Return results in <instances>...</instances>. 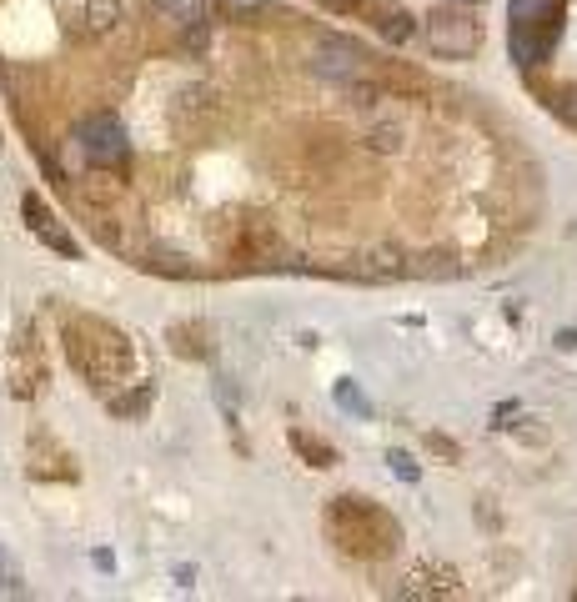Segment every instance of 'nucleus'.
I'll return each mask as SVG.
<instances>
[{
	"label": "nucleus",
	"mask_w": 577,
	"mask_h": 602,
	"mask_svg": "<svg viewBox=\"0 0 577 602\" xmlns=\"http://www.w3.org/2000/svg\"><path fill=\"white\" fill-rule=\"evenodd\" d=\"M392 46H402V41H412V31H417V21L402 11V6H387V0H367V11H362Z\"/></svg>",
	"instance_id": "obj_9"
},
{
	"label": "nucleus",
	"mask_w": 577,
	"mask_h": 602,
	"mask_svg": "<svg viewBox=\"0 0 577 602\" xmlns=\"http://www.w3.org/2000/svg\"><path fill=\"white\" fill-rule=\"evenodd\" d=\"M557 116H562L567 126H577V91H567V96H557Z\"/></svg>",
	"instance_id": "obj_16"
},
{
	"label": "nucleus",
	"mask_w": 577,
	"mask_h": 602,
	"mask_svg": "<svg viewBox=\"0 0 577 602\" xmlns=\"http://www.w3.org/2000/svg\"><path fill=\"white\" fill-rule=\"evenodd\" d=\"M41 382H46V367H41L36 327H21L16 342H11V392H16V397H36Z\"/></svg>",
	"instance_id": "obj_5"
},
{
	"label": "nucleus",
	"mask_w": 577,
	"mask_h": 602,
	"mask_svg": "<svg viewBox=\"0 0 577 602\" xmlns=\"http://www.w3.org/2000/svg\"><path fill=\"white\" fill-rule=\"evenodd\" d=\"M392 467L407 477V482H417V467H412V457H402V452H392Z\"/></svg>",
	"instance_id": "obj_18"
},
{
	"label": "nucleus",
	"mask_w": 577,
	"mask_h": 602,
	"mask_svg": "<svg viewBox=\"0 0 577 602\" xmlns=\"http://www.w3.org/2000/svg\"><path fill=\"white\" fill-rule=\"evenodd\" d=\"M402 136H407V131H402L397 121H382V126H372V146H377V151H402Z\"/></svg>",
	"instance_id": "obj_14"
},
{
	"label": "nucleus",
	"mask_w": 577,
	"mask_h": 602,
	"mask_svg": "<svg viewBox=\"0 0 577 602\" xmlns=\"http://www.w3.org/2000/svg\"><path fill=\"white\" fill-rule=\"evenodd\" d=\"M161 6H166L171 21L186 26V31H201V26L211 21V0H161Z\"/></svg>",
	"instance_id": "obj_10"
},
{
	"label": "nucleus",
	"mask_w": 577,
	"mask_h": 602,
	"mask_svg": "<svg viewBox=\"0 0 577 602\" xmlns=\"http://www.w3.org/2000/svg\"><path fill=\"white\" fill-rule=\"evenodd\" d=\"M322 522H327V537L347 557H387L397 547V537H402L397 522L377 502H367V497H332Z\"/></svg>",
	"instance_id": "obj_2"
},
{
	"label": "nucleus",
	"mask_w": 577,
	"mask_h": 602,
	"mask_svg": "<svg viewBox=\"0 0 577 602\" xmlns=\"http://www.w3.org/2000/svg\"><path fill=\"white\" fill-rule=\"evenodd\" d=\"M337 397H342V407H352V412H362V417H367V412H372V407H367V397H362V392H357V387H342V392H337Z\"/></svg>",
	"instance_id": "obj_15"
},
{
	"label": "nucleus",
	"mask_w": 577,
	"mask_h": 602,
	"mask_svg": "<svg viewBox=\"0 0 577 602\" xmlns=\"http://www.w3.org/2000/svg\"><path fill=\"white\" fill-rule=\"evenodd\" d=\"M241 6H266V0H241Z\"/></svg>",
	"instance_id": "obj_20"
},
{
	"label": "nucleus",
	"mask_w": 577,
	"mask_h": 602,
	"mask_svg": "<svg viewBox=\"0 0 577 602\" xmlns=\"http://www.w3.org/2000/svg\"><path fill=\"white\" fill-rule=\"evenodd\" d=\"M0 587H11V592L21 587V577H16V567H11L6 557H0Z\"/></svg>",
	"instance_id": "obj_17"
},
{
	"label": "nucleus",
	"mask_w": 577,
	"mask_h": 602,
	"mask_svg": "<svg viewBox=\"0 0 577 602\" xmlns=\"http://www.w3.org/2000/svg\"><path fill=\"white\" fill-rule=\"evenodd\" d=\"M171 352L176 357H211L206 327H171Z\"/></svg>",
	"instance_id": "obj_11"
},
{
	"label": "nucleus",
	"mask_w": 577,
	"mask_h": 602,
	"mask_svg": "<svg viewBox=\"0 0 577 602\" xmlns=\"http://www.w3.org/2000/svg\"><path fill=\"white\" fill-rule=\"evenodd\" d=\"M427 46L447 61H467L482 46V26H477V6H462V0H442V6L427 16Z\"/></svg>",
	"instance_id": "obj_3"
},
{
	"label": "nucleus",
	"mask_w": 577,
	"mask_h": 602,
	"mask_svg": "<svg viewBox=\"0 0 577 602\" xmlns=\"http://www.w3.org/2000/svg\"><path fill=\"white\" fill-rule=\"evenodd\" d=\"M76 146H81V156H86L91 166H101V171L126 166V131H121V121H111V116L81 121V126H76Z\"/></svg>",
	"instance_id": "obj_4"
},
{
	"label": "nucleus",
	"mask_w": 577,
	"mask_h": 602,
	"mask_svg": "<svg viewBox=\"0 0 577 602\" xmlns=\"http://www.w3.org/2000/svg\"><path fill=\"white\" fill-rule=\"evenodd\" d=\"M31 477L36 482H71L76 477V457L51 442V437H31Z\"/></svg>",
	"instance_id": "obj_8"
},
{
	"label": "nucleus",
	"mask_w": 577,
	"mask_h": 602,
	"mask_svg": "<svg viewBox=\"0 0 577 602\" xmlns=\"http://www.w3.org/2000/svg\"><path fill=\"white\" fill-rule=\"evenodd\" d=\"M292 447L312 462V467H337V452L322 442V437H307V432H292Z\"/></svg>",
	"instance_id": "obj_12"
},
{
	"label": "nucleus",
	"mask_w": 577,
	"mask_h": 602,
	"mask_svg": "<svg viewBox=\"0 0 577 602\" xmlns=\"http://www.w3.org/2000/svg\"><path fill=\"white\" fill-rule=\"evenodd\" d=\"M151 397H156V392H151V382H141V387H136V392H126V397H106V407H111L116 417H136V412H146V407H151Z\"/></svg>",
	"instance_id": "obj_13"
},
{
	"label": "nucleus",
	"mask_w": 577,
	"mask_h": 602,
	"mask_svg": "<svg viewBox=\"0 0 577 602\" xmlns=\"http://www.w3.org/2000/svg\"><path fill=\"white\" fill-rule=\"evenodd\" d=\"M66 357L91 387H111V392L126 387V377L136 367L131 342L101 317H71L66 322Z\"/></svg>",
	"instance_id": "obj_1"
},
{
	"label": "nucleus",
	"mask_w": 577,
	"mask_h": 602,
	"mask_svg": "<svg viewBox=\"0 0 577 602\" xmlns=\"http://www.w3.org/2000/svg\"><path fill=\"white\" fill-rule=\"evenodd\" d=\"M21 211H26V221H31V231H36V236H41V241H46L51 251H61V256H71V261L81 256V246H76V236H71V231H61V221H56V211H51V206H46L41 196H26V201H21Z\"/></svg>",
	"instance_id": "obj_7"
},
{
	"label": "nucleus",
	"mask_w": 577,
	"mask_h": 602,
	"mask_svg": "<svg viewBox=\"0 0 577 602\" xmlns=\"http://www.w3.org/2000/svg\"><path fill=\"white\" fill-rule=\"evenodd\" d=\"M557 347H577V327H572V332H562V337H557Z\"/></svg>",
	"instance_id": "obj_19"
},
{
	"label": "nucleus",
	"mask_w": 577,
	"mask_h": 602,
	"mask_svg": "<svg viewBox=\"0 0 577 602\" xmlns=\"http://www.w3.org/2000/svg\"><path fill=\"white\" fill-rule=\"evenodd\" d=\"M312 66H317L322 76H332V81H357V76L367 71V56H362L352 41L322 36V41H317V51H312Z\"/></svg>",
	"instance_id": "obj_6"
}]
</instances>
